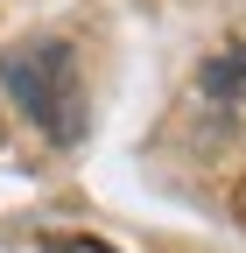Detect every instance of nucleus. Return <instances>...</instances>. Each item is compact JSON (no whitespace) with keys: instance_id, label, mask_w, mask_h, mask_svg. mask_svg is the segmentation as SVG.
I'll return each instance as SVG.
<instances>
[{"instance_id":"20e7f679","label":"nucleus","mask_w":246,"mask_h":253,"mask_svg":"<svg viewBox=\"0 0 246 253\" xmlns=\"http://www.w3.org/2000/svg\"><path fill=\"white\" fill-rule=\"evenodd\" d=\"M232 218H239V225H246V183L232 190Z\"/></svg>"},{"instance_id":"7ed1b4c3","label":"nucleus","mask_w":246,"mask_h":253,"mask_svg":"<svg viewBox=\"0 0 246 253\" xmlns=\"http://www.w3.org/2000/svg\"><path fill=\"white\" fill-rule=\"evenodd\" d=\"M42 253H113L106 239H84V232H42Z\"/></svg>"},{"instance_id":"f257e3e1","label":"nucleus","mask_w":246,"mask_h":253,"mask_svg":"<svg viewBox=\"0 0 246 253\" xmlns=\"http://www.w3.org/2000/svg\"><path fill=\"white\" fill-rule=\"evenodd\" d=\"M0 84L14 91V106L42 126L56 148H71L84 134V99H78V63H71V42H28V49H7L0 56Z\"/></svg>"},{"instance_id":"f03ea898","label":"nucleus","mask_w":246,"mask_h":253,"mask_svg":"<svg viewBox=\"0 0 246 253\" xmlns=\"http://www.w3.org/2000/svg\"><path fill=\"white\" fill-rule=\"evenodd\" d=\"M204 99H218V106L246 99V42H232L225 56H211V63H204Z\"/></svg>"}]
</instances>
